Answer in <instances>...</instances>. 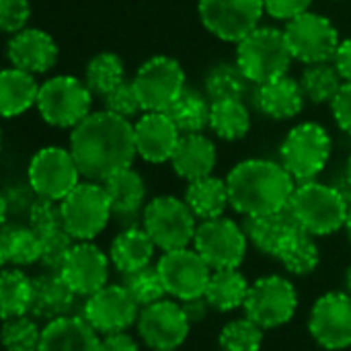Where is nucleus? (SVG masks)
<instances>
[{"label": "nucleus", "mask_w": 351, "mask_h": 351, "mask_svg": "<svg viewBox=\"0 0 351 351\" xmlns=\"http://www.w3.org/2000/svg\"><path fill=\"white\" fill-rule=\"evenodd\" d=\"M37 351H101V337L82 317L68 315L43 325Z\"/></svg>", "instance_id": "nucleus-23"}, {"label": "nucleus", "mask_w": 351, "mask_h": 351, "mask_svg": "<svg viewBox=\"0 0 351 351\" xmlns=\"http://www.w3.org/2000/svg\"><path fill=\"white\" fill-rule=\"evenodd\" d=\"M41 331L43 327L33 321V317H12L4 319L2 325V346L6 351L19 350H37L41 341Z\"/></svg>", "instance_id": "nucleus-42"}, {"label": "nucleus", "mask_w": 351, "mask_h": 351, "mask_svg": "<svg viewBox=\"0 0 351 351\" xmlns=\"http://www.w3.org/2000/svg\"><path fill=\"white\" fill-rule=\"evenodd\" d=\"M311 337L327 351L351 348V296L343 292L323 294L308 317Z\"/></svg>", "instance_id": "nucleus-18"}, {"label": "nucleus", "mask_w": 351, "mask_h": 351, "mask_svg": "<svg viewBox=\"0 0 351 351\" xmlns=\"http://www.w3.org/2000/svg\"><path fill=\"white\" fill-rule=\"evenodd\" d=\"M247 247L249 239L245 228L226 216L202 220L193 237V249L212 271L239 269L247 257Z\"/></svg>", "instance_id": "nucleus-10"}, {"label": "nucleus", "mask_w": 351, "mask_h": 351, "mask_svg": "<svg viewBox=\"0 0 351 351\" xmlns=\"http://www.w3.org/2000/svg\"><path fill=\"white\" fill-rule=\"evenodd\" d=\"M263 329L251 319H234L226 323L218 335L220 351H261Z\"/></svg>", "instance_id": "nucleus-40"}, {"label": "nucleus", "mask_w": 351, "mask_h": 351, "mask_svg": "<svg viewBox=\"0 0 351 351\" xmlns=\"http://www.w3.org/2000/svg\"><path fill=\"white\" fill-rule=\"evenodd\" d=\"M76 294L66 284L62 274L58 271H43L33 278V304L31 315L37 321H56L68 317L74 311Z\"/></svg>", "instance_id": "nucleus-24"}, {"label": "nucleus", "mask_w": 351, "mask_h": 351, "mask_svg": "<svg viewBox=\"0 0 351 351\" xmlns=\"http://www.w3.org/2000/svg\"><path fill=\"white\" fill-rule=\"evenodd\" d=\"M249 78L237 62H222L206 76V95L210 101L243 99L249 88Z\"/></svg>", "instance_id": "nucleus-39"}, {"label": "nucleus", "mask_w": 351, "mask_h": 351, "mask_svg": "<svg viewBox=\"0 0 351 351\" xmlns=\"http://www.w3.org/2000/svg\"><path fill=\"white\" fill-rule=\"evenodd\" d=\"M243 228L247 232L249 243L263 255L278 257L282 245L286 239L300 228L298 222L294 220L290 208L274 212V214H263V216H249L243 222Z\"/></svg>", "instance_id": "nucleus-26"}, {"label": "nucleus", "mask_w": 351, "mask_h": 351, "mask_svg": "<svg viewBox=\"0 0 351 351\" xmlns=\"http://www.w3.org/2000/svg\"><path fill=\"white\" fill-rule=\"evenodd\" d=\"M288 208L304 232L329 237L346 228L351 204L335 185H325L315 179L296 185Z\"/></svg>", "instance_id": "nucleus-3"}, {"label": "nucleus", "mask_w": 351, "mask_h": 351, "mask_svg": "<svg viewBox=\"0 0 351 351\" xmlns=\"http://www.w3.org/2000/svg\"><path fill=\"white\" fill-rule=\"evenodd\" d=\"M138 335L150 350H179L191 331V321L179 300L162 298L140 311Z\"/></svg>", "instance_id": "nucleus-16"}, {"label": "nucleus", "mask_w": 351, "mask_h": 351, "mask_svg": "<svg viewBox=\"0 0 351 351\" xmlns=\"http://www.w3.org/2000/svg\"><path fill=\"white\" fill-rule=\"evenodd\" d=\"M6 58L12 68L31 74H43L56 66L60 58V49L56 39L47 31L37 27H27L10 35L6 43Z\"/></svg>", "instance_id": "nucleus-21"}, {"label": "nucleus", "mask_w": 351, "mask_h": 351, "mask_svg": "<svg viewBox=\"0 0 351 351\" xmlns=\"http://www.w3.org/2000/svg\"><path fill=\"white\" fill-rule=\"evenodd\" d=\"M37 111L51 128L74 130L93 113V90L76 76H51L41 82Z\"/></svg>", "instance_id": "nucleus-6"}, {"label": "nucleus", "mask_w": 351, "mask_h": 351, "mask_svg": "<svg viewBox=\"0 0 351 351\" xmlns=\"http://www.w3.org/2000/svg\"><path fill=\"white\" fill-rule=\"evenodd\" d=\"M230 208L249 216H263L286 210L296 189V181L282 162L267 158H247L226 175Z\"/></svg>", "instance_id": "nucleus-2"}, {"label": "nucleus", "mask_w": 351, "mask_h": 351, "mask_svg": "<svg viewBox=\"0 0 351 351\" xmlns=\"http://www.w3.org/2000/svg\"><path fill=\"white\" fill-rule=\"evenodd\" d=\"M298 308V292L284 276H265L251 284L245 317L257 323L263 331L288 325Z\"/></svg>", "instance_id": "nucleus-11"}, {"label": "nucleus", "mask_w": 351, "mask_h": 351, "mask_svg": "<svg viewBox=\"0 0 351 351\" xmlns=\"http://www.w3.org/2000/svg\"><path fill=\"white\" fill-rule=\"evenodd\" d=\"M39 257L41 237L29 224H2L0 259L4 267H29L33 263H39Z\"/></svg>", "instance_id": "nucleus-30"}, {"label": "nucleus", "mask_w": 351, "mask_h": 351, "mask_svg": "<svg viewBox=\"0 0 351 351\" xmlns=\"http://www.w3.org/2000/svg\"><path fill=\"white\" fill-rule=\"evenodd\" d=\"M343 282H346V292L351 296V263H350V267L346 269V278H343Z\"/></svg>", "instance_id": "nucleus-53"}, {"label": "nucleus", "mask_w": 351, "mask_h": 351, "mask_svg": "<svg viewBox=\"0 0 351 351\" xmlns=\"http://www.w3.org/2000/svg\"><path fill=\"white\" fill-rule=\"evenodd\" d=\"M218 162L216 144L204 134H183L177 150L171 158V167L177 177L185 179L187 183L210 177Z\"/></svg>", "instance_id": "nucleus-25"}, {"label": "nucleus", "mask_w": 351, "mask_h": 351, "mask_svg": "<svg viewBox=\"0 0 351 351\" xmlns=\"http://www.w3.org/2000/svg\"><path fill=\"white\" fill-rule=\"evenodd\" d=\"M156 245L142 226H128L113 239L109 247L111 265L121 274H132L152 265Z\"/></svg>", "instance_id": "nucleus-28"}, {"label": "nucleus", "mask_w": 351, "mask_h": 351, "mask_svg": "<svg viewBox=\"0 0 351 351\" xmlns=\"http://www.w3.org/2000/svg\"><path fill=\"white\" fill-rule=\"evenodd\" d=\"M121 286L130 292V296L136 300V304L140 308L162 300L167 294L156 265H148V267H142L138 271L125 274Z\"/></svg>", "instance_id": "nucleus-41"}, {"label": "nucleus", "mask_w": 351, "mask_h": 351, "mask_svg": "<svg viewBox=\"0 0 351 351\" xmlns=\"http://www.w3.org/2000/svg\"><path fill=\"white\" fill-rule=\"evenodd\" d=\"M331 152L333 140L329 132L317 121H304L286 134L280 146V162L298 185L315 181L329 165Z\"/></svg>", "instance_id": "nucleus-5"}, {"label": "nucleus", "mask_w": 351, "mask_h": 351, "mask_svg": "<svg viewBox=\"0 0 351 351\" xmlns=\"http://www.w3.org/2000/svg\"><path fill=\"white\" fill-rule=\"evenodd\" d=\"M60 208H62L64 230L78 243L93 241L113 220L111 202L103 183L88 181V179L80 181L60 202Z\"/></svg>", "instance_id": "nucleus-7"}, {"label": "nucleus", "mask_w": 351, "mask_h": 351, "mask_svg": "<svg viewBox=\"0 0 351 351\" xmlns=\"http://www.w3.org/2000/svg\"><path fill=\"white\" fill-rule=\"evenodd\" d=\"M284 33L294 60L306 66L333 62L341 43L339 31L333 21L313 10L286 23Z\"/></svg>", "instance_id": "nucleus-13"}, {"label": "nucleus", "mask_w": 351, "mask_h": 351, "mask_svg": "<svg viewBox=\"0 0 351 351\" xmlns=\"http://www.w3.org/2000/svg\"><path fill=\"white\" fill-rule=\"evenodd\" d=\"M150 351H179V350H150Z\"/></svg>", "instance_id": "nucleus-56"}, {"label": "nucleus", "mask_w": 351, "mask_h": 351, "mask_svg": "<svg viewBox=\"0 0 351 351\" xmlns=\"http://www.w3.org/2000/svg\"><path fill=\"white\" fill-rule=\"evenodd\" d=\"M210 130L214 136L226 142H237L245 138L251 130V113L243 99H222L212 101Z\"/></svg>", "instance_id": "nucleus-33"}, {"label": "nucleus", "mask_w": 351, "mask_h": 351, "mask_svg": "<svg viewBox=\"0 0 351 351\" xmlns=\"http://www.w3.org/2000/svg\"><path fill=\"white\" fill-rule=\"evenodd\" d=\"M181 132L175 121L162 111H144L134 121V142L138 156L150 165L171 162Z\"/></svg>", "instance_id": "nucleus-20"}, {"label": "nucleus", "mask_w": 351, "mask_h": 351, "mask_svg": "<svg viewBox=\"0 0 351 351\" xmlns=\"http://www.w3.org/2000/svg\"><path fill=\"white\" fill-rule=\"evenodd\" d=\"M0 304L2 319L29 315L33 304V278L21 267H4L0 276Z\"/></svg>", "instance_id": "nucleus-35"}, {"label": "nucleus", "mask_w": 351, "mask_h": 351, "mask_svg": "<svg viewBox=\"0 0 351 351\" xmlns=\"http://www.w3.org/2000/svg\"><path fill=\"white\" fill-rule=\"evenodd\" d=\"M103 103H105V109L107 111H111V113H115L119 117H125V119H132V117L144 113L132 80L121 82L117 88H113L109 95H105L103 97Z\"/></svg>", "instance_id": "nucleus-45"}, {"label": "nucleus", "mask_w": 351, "mask_h": 351, "mask_svg": "<svg viewBox=\"0 0 351 351\" xmlns=\"http://www.w3.org/2000/svg\"><path fill=\"white\" fill-rule=\"evenodd\" d=\"M343 78L339 70L335 68L333 62H323V64H311L304 68L300 76V84L304 90V97L313 101L315 105H325L337 97V93L343 86Z\"/></svg>", "instance_id": "nucleus-37"}, {"label": "nucleus", "mask_w": 351, "mask_h": 351, "mask_svg": "<svg viewBox=\"0 0 351 351\" xmlns=\"http://www.w3.org/2000/svg\"><path fill=\"white\" fill-rule=\"evenodd\" d=\"M156 269L165 284L169 296L179 302H187L193 298L206 296L212 267L202 259L195 249H175L160 255L156 261Z\"/></svg>", "instance_id": "nucleus-15"}, {"label": "nucleus", "mask_w": 351, "mask_h": 351, "mask_svg": "<svg viewBox=\"0 0 351 351\" xmlns=\"http://www.w3.org/2000/svg\"><path fill=\"white\" fill-rule=\"evenodd\" d=\"M103 187L111 202L113 220H117L123 228L138 226V220L142 222L146 208V183L142 175L130 167L103 181Z\"/></svg>", "instance_id": "nucleus-22"}, {"label": "nucleus", "mask_w": 351, "mask_h": 351, "mask_svg": "<svg viewBox=\"0 0 351 351\" xmlns=\"http://www.w3.org/2000/svg\"><path fill=\"white\" fill-rule=\"evenodd\" d=\"M317 237L304 232L302 228H296L286 243L282 245L278 253V261L292 274V276H308L313 274L321 263V249L315 241Z\"/></svg>", "instance_id": "nucleus-34"}, {"label": "nucleus", "mask_w": 351, "mask_h": 351, "mask_svg": "<svg viewBox=\"0 0 351 351\" xmlns=\"http://www.w3.org/2000/svg\"><path fill=\"white\" fill-rule=\"evenodd\" d=\"M313 0H263L265 12L282 23H290L296 16L311 10Z\"/></svg>", "instance_id": "nucleus-48"}, {"label": "nucleus", "mask_w": 351, "mask_h": 351, "mask_svg": "<svg viewBox=\"0 0 351 351\" xmlns=\"http://www.w3.org/2000/svg\"><path fill=\"white\" fill-rule=\"evenodd\" d=\"M76 245V241L62 228L56 230L51 234L41 237V257H39V265L45 271H58L64 267L72 247Z\"/></svg>", "instance_id": "nucleus-44"}, {"label": "nucleus", "mask_w": 351, "mask_h": 351, "mask_svg": "<svg viewBox=\"0 0 351 351\" xmlns=\"http://www.w3.org/2000/svg\"><path fill=\"white\" fill-rule=\"evenodd\" d=\"M142 228L162 253L193 245L197 218L187 202L175 195L152 197L142 214Z\"/></svg>", "instance_id": "nucleus-8"}, {"label": "nucleus", "mask_w": 351, "mask_h": 351, "mask_svg": "<svg viewBox=\"0 0 351 351\" xmlns=\"http://www.w3.org/2000/svg\"><path fill=\"white\" fill-rule=\"evenodd\" d=\"M27 224L39 237H45V234H51L56 230H62L64 228V220H62L60 202H53V199H47V197H39L37 195L35 202L29 208Z\"/></svg>", "instance_id": "nucleus-43"}, {"label": "nucleus", "mask_w": 351, "mask_h": 351, "mask_svg": "<svg viewBox=\"0 0 351 351\" xmlns=\"http://www.w3.org/2000/svg\"><path fill=\"white\" fill-rule=\"evenodd\" d=\"M70 152L82 179L103 183L115 173L130 169L138 156L132 119L107 109L93 111L70 132Z\"/></svg>", "instance_id": "nucleus-1"}, {"label": "nucleus", "mask_w": 351, "mask_h": 351, "mask_svg": "<svg viewBox=\"0 0 351 351\" xmlns=\"http://www.w3.org/2000/svg\"><path fill=\"white\" fill-rule=\"evenodd\" d=\"M41 84L35 80V74L19 70V68H4L0 72V113L2 117H19L27 113L31 107H37Z\"/></svg>", "instance_id": "nucleus-29"}, {"label": "nucleus", "mask_w": 351, "mask_h": 351, "mask_svg": "<svg viewBox=\"0 0 351 351\" xmlns=\"http://www.w3.org/2000/svg\"><path fill=\"white\" fill-rule=\"evenodd\" d=\"M109 265V255H105L93 241H76L60 274L76 296L86 298L107 286Z\"/></svg>", "instance_id": "nucleus-19"}, {"label": "nucleus", "mask_w": 351, "mask_h": 351, "mask_svg": "<svg viewBox=\"0 0 351 351\" xmlns=\"http://www.w3.org/2000/svg\"><path fill=\"white\" fill-rule=\"evenodd\" d=\"M101 351H140L138 341L128 333H111L101 337Z\"/></svg>", "instance_id": "nucleus-50"}, {"label": "nucleus", "mask_w": 351, "mask_h": 351, "mask_svg": "<svg viewBox=\"0 0 351 351\" xmlns=\"http://www.w3.org/2000/svg\"><path fill=\"white\" fill-rule=\"evenodd\" d=\"M183 304V308H185V313H187V317H189V321H191V325H195V323H202L206 317H208V313H210V302L206 300V296H202V298H193V300H187V302H181Z\"/></svg>", "instance_id": "nucleus-52"}, {"label": "nucleus", "mask_w": 351, "mask_h": 351, "mask_svg": "<svg viewBox=\"0 0 351 351\" xmlns=\"http://www.w3.org/2000/svg\"><path fill=\"white\" fill-rule=\"evenodd\" d=\"M19 351H37V350H19Z\"/></svg>", "instance_id": "nucleus-57"}, {"label": "nucleus", "mask_w": 351, "mask_h": 351, "mask_svg": "<svg viewBox=\"0 0 351 351\" xmlns=\"http://www.w3.org/2000/svg\"><path fill=\"white\" fill-rule=\"evenodd\" d=\"M346 179H348V183L351 185V154L350 158H348V167H346Z\"/></svg>", "instance_id": "nucleus-54"}, {"label": "nucleus", "mask_w": 351, "mask_h": 351, "mask_svg": "<svg viewBox=\"0 0 351 351\" xmlns=\"http://www.w3.org/2000/svg\"><path fill=\"white\" fill-rule=\"evenodd\" d=\"M212 101L197 90L185 88V93L173 103L167 115L175 121L181 134H199L210 128Z\"/></svg>", "instance_id": "nucleus-36"}, {"label": "nucleus", "mask_w": 351, "mask_h": 351, "mask_svg": "<svg viewBox=\"0 0 351 351\" xmlns=\"http://www.w3.org/2000/svg\"><path fill=\"white\" fill-rule=\"evenodd\" d=\"M84 82L93 95H109L121 82H125V64L115 51H101L90 58L84 70Z\"/></svg>", "instance_id": "nucleus-38"}, {"label": "nucleus", "mask_w": 351, "mask_h": 351, "mask_svg": "<svg viewBox=\"0 0 351 351\" xmlns=\"http://www.w3.org/2000/svg\"><path fill=\"white\" fill-rule=\"evenodd\" d=\"M245 76L253 84H263L286 76L294 56L290 51L286 33L276 27H257L245 39L237 43V60H234Z\"/></svg>", "instance_id": "nucleus-4"}, {"label": "nucleus", "mask_w": 351, "mask_h": 351, "mask_svg": "<svg viewBox=\"0 0 351 351\" xmlns=\"http://www.w3.org/2000/svg\"><path fill=\"white\" fill-rule=\"evenodd\" d=\"M183 199L187 202L189 210L195 214V218L199 222L220 218V216H224L226 208L230 206L226 179L210 175V177L191 181L185 189Z\"/></svg>", "instance_id": "nucleus-31"}, {"label": "nucleus", "mask_w": 351, "mask_h": 351, "mask_svg": "<svg viewBox=\"0 0 351 351\" xmlns=\"http://www.w3.org/2000/svg\"><path fill=\"white\" fill-rule=\"evenodd\" d=\"M132 82L138 93L142 111L167 113L187 88V76L181 62L171 56H152L146 60L136 70Z\"/></svg>", "instance_id": "nucleus-9"}, {"label": "nucleus", "mask_w": 351, "mask_h": 351, "mask_svg": "<svg viewBox=\"0 0 351 351\" xmlns=\"http://www.w3.org/2000/svg\"><path fill=\"white\" fill-rule=\"evenodd\" d=\"M304 101L306 97H304L300 80H294L288 74L259 84V90H257L259 109L267 117L278 119V121H286V119L300 115L304 109Z\"/></svg>", "instance_id": "nucleus-27"}, {"label": "nucleus", "mask_w": 351, "mask_h": 351, "mask_svg": "<svg viewBox=\"0 0 351 351\" xmlns=\"http://www.w3.org/2000/svg\"><path fill=\"white\" fill-rule=\"evenodd\" d=\"M251 284L241 269H218L212 271L206 300L218 313H230L243 308L249 296Z\"/></svg>", "instance_id": "nucleus-32"}, {"label": "nucleus", "mask_w": 351, "mask_h": 351, "mask_svg": "<svg viewBox=\"0 0 351 351\" xmlns=\"http://www.w3.org/2000/svg\"><path fill=\"white\" fill-rule=\"evenodd\" d=\"M346 230H348V237H350V243H351V208H350V218H348V224H346Z\"/></svg>", "instance_id": "nucleus-55"}, {"label": "nucleus", "mask_w": 351, "mask_h": 351, "mask_svg": "<svg viewBox=\"0 0 351 351\" xmlns=\"http://www.w3.org/2000/svg\"><path fill=\"white\" fill-rule=\"evenodd\" d=\"M37 193L31 187H10L2 199H0V208H2V224H8V214L10 212H23L25 218L29 214L31 204L35 202Z\"/></svg>", "instance_id": "nucleus-47"}, {"label": "nucleus", "mask_w": 351, "mask_h": 351, "mask_svg": "<svg viewBox=\"0 0 351 351\" xmlns=\"http://www.w3.org/2000/svg\"><path fill=\"white\" fill-rule=\"evenodd\" d=\"M82 179V173L70 152L62 146L39 148L27 167V183L39 195L62 202Z\"/></svg>", "instance_id": "nucleus-12"}, {"label": "nucleus", "mask_w": 351, "mask_h": 351, "mask_svg": "<svg viewBox=\"0 0 351 351\" xmlns=\"http://www.w3.org/2000/svg\"><path fill=\"white\" fill-rule=\"evenodd\" d=\"M31 19L29 0H0V29L8 35H14L27 29Z\"/></svg>", "instance_id": "nucleus-46"}, {"label": "nucleus", "mask_w": 351, "mask_h": 351, "mask_svg": "<svg viewBox=\"0 0 351 351\" xmlns=\"http://www.w3.org/2000/svg\"><path fill=\"white\" fill-rule=\"evenodd\" d=\"M140 311L142 308L121 284H107L99 292L84 298L80 317L99 335H111L123 333L136 325Z\"/></svg>", "instance_id": "nucleus-17"}, {"label": "nucleus", "mask_w": 351, "mask_h": 351, "mask_svg": "<svg viewBox=\"0 0 351 351\" xmlns=\"http://www.w3.org/2000/svg\"><path fill=\"white\" fill-rule=\"evenodd\" d=\"M331 111L339 130L351 136V82H343L341 90L331 101Z\"/></svg>", "instance_id": "nucleus-49"}, {"label": "nucleus", "mask_w": 351, "mask_h": 351, "mask_svg": "<svg viewBox=\"0 0 351 351\" xmlns=\"http://www.w3.org/2000/svg\"><path fill=\"white\" fill-rule=\"evenodd\" d=\"M333 64H335V68L339 70L341 78H343L346 82H351V37L341 39L339 49H337V53H335V58H333Z\"/></svg>", "instance_id": "nucleus-51"}, {"label": "nucleus", "mask_w": 351, "mask_h": 351, "mask_svg": "<svg viewBox=\"0 0 351 351\" xmlns=\"http://www.w3.org/2000/svg\"><path fill=\"white\" fill-rule=\"evenodd\" d=\"M263 0H197L202 25L218 39L239 43L261 25Z\"/></svg>", "instance_id": "nucleus-14"}]
</instances>
